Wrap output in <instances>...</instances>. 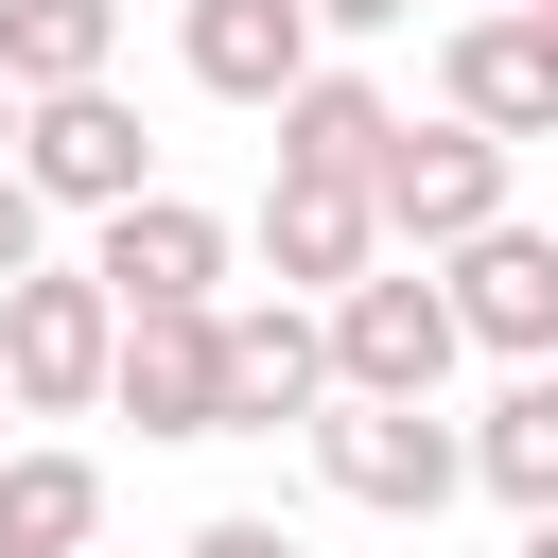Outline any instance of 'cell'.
I'll return each mask as SVG.
<instances>
[{
    "instance_id": "6da1fadb",
    "label": "cell",
    "mask_w": 558,
    "mask_h": 558,
    "mask_svg": "<svg viewBox=\"0 0 558 558\" xmlns=\"http://www.w3.org/2000/svg\"><path fill=\"white\" fill-rule=\"evenodd\" d=\"M314 488H331V506H366V523H436V506L471 488V418L331 384V401H314Z\"/></svg>"
},
{
    "instance_id": "7a4b0ae2",
    "label": "cell",
    "mask_w": 558,
    "mask_h": 558,
    "mask_svg": "<svg viewBox=\"0 0 558 558\" xmlns=\"http://www.w3.org/2000/svg\"><path fill=\"white\" fill-rule=\"evenodd\" d=\"M314 331H331V384H366V401H436L453 366H471V331H453V296H436V262H366V279H331L314 296Z\"/></svg>"
},
{
    "instance_id": "3957f363",
    "label": "cell",
    "mask_w": 558,
    "mask_h": 558,
    "mask_svg": "<svg viewBox=\"0 0 558 558\" xmlns=\"http://www.w3.org/2000/svg\"><path fill=\"white\" fill-rule=\"evenodd\" d=\"M366 209H384V244H401V262H436V244H471V227L506 209V140H488V122H453V105H436V122L401 105V122H384V157H366Z\"/></svg>"
},
{
    "instance_id": "277c9868",
    "label": "cell",
    "mask_w": 558,
    "mask_h": 558,
    "mask_svg": "<svg viewBox=\"0 0 558 558\" xmlns=\"http://www.w3.org/2000/svg\"><path fill=\"white\" fill-rule=\"evenodd\" d=\"M105 349H122V296H105L87 262L0 279V384H17V418H87V401H105Z\"/></svg>"
},
{
    "instance_id": "5b68a950",
    "label": "cell",
    "mask_w": 558,
    "mask_h": 558,
    "mask_svg": "<svg viewBox=\"0 0 558 558\" xmlns=\"http://www.w3.org/2000/svg\"><path fill=\"white\" fill-rule=\"evenodd\" d=\"M436 296H453V331H471L488 366H558V227L488 209L471 244H436Z\"/></svg>"
},
{
    "instance_id": "8992f818",
    "label": "cell",
    "mask_w": 558,
    "mask_h": 558,
    "mask_svg": "<svg viewBox=\"0 0 558 558\" xmlns=\"http://www.w3.org/2000/svg\"><path fill=\"white\" fill-rule=\"evenodd\" d=\"M17 174H35L52 209H122V192H157V140H140V105L87 70V87H35V105H17Z\"/></svg>"
},
{
    "instance_id": "52a82bcc",
    "label": "cell",
    "mask_w": 558,
    "mask_h": 558,
    "mask_svg": "<svg viewBox=\"0 0 558 558\" xmlns=\"http://www.w3.org/2000/svg\"><path fill=\"white\" fill-rule=\"evenodd\" d=\"M87 279H105L122 314H192V296H227V209L122 192V209H87Z\"/></svg>"
},
{
    "instance_id": "ba28073f",
    "label": "cell",
    "mask_w": 558,
    "mask_h": 558,
    "mask_svg": "<svg viewBox=\"0 0 558 558\" xmlns=\"http://www.w3.org/2000/svg\"><path fill=\"white\" fill-rule=\"evenodd\" d=\"M209 349H227V436H279L331 401V331L314 296H209Z\"/></svg>"
},
{
    "instance_id": "9c48e42d",
    "label": "cell",
    "mask_w": 558,
    "mask_h": 558,
    "mask_svg": "<svg viewBox=\"0 0 558 558\" xmlns=\"http://www.w3.org/2000/svg\"><path fill=\"white\" fill-rule=\"evenodd\" d=\"M105 401H122L140 436H227V349H209V296H192V314H122Z\"/></svg>"
},
{
    "instance_id": "30bf717a",
    "label": "cell",
    "mask_w": 558,
    "mask_h": 558,
    "mask_svg": "<svg viewBox=\"0 0 558 558\" xmlns=\"http://www.w3.org/2000/svg\"><path fill=\"white\" fill-rule=\"evenodd\" d=\"M436 105L488 122L506 157L558 140V52H541V17H453V35H436Z\"/></svg>"
},
{
    "instance_id": "8fae6325",
    "label": "cell",
    "mask_w": 558,
    "mask_h": 558,
    "mask_svg": "<svg viewBox=\"0 0 558 558\" xmlns=\"http://www.w3.org/2000/svg\"><path fill=\"white\" fill-rule=\"evenodd\" d=\"M262 262H279V296H331V279H366V262H384V209H366V174H262Z\"/></svg>"
},
{
    "instance_id": "7c38bea8",
    "label": "cell",
    "mask_w": 558,
    "mask_h": 558,
    "mask_svg": "<svg viewBox=\"0 0 558 558\" xmlns=\"http://www.w3.org/2000/svg\"><path fill=\"white\" fill-rule=\"evenodd\" d=\"M174 70H192L209 105H279V87L314 70V0H192V17H174Z\"/></svg>"
},
{
    "instance_id": "4fadbf2b",
    "label": "cell",
    "mask_w": 558,
    "mask_h": 558,
    "mask_svg": "<svg viewBox=\"0 0 558 558\" xmlns=\"http://www.w3.org/2000/svg\"><path fill=\"white\" fill-rule=\"evenodd\" d=\"M262 122H279V174H366V157H384V122H401V105H384V87H366V70H296V87H279V105H262Z\"/></svg>"
},
{
    "instance_id": "5bb4252c",
    "label": "cell",
    "mask_w": 558,
    "mask_h": 558,
    "mask_svg": "<svg viewBox=\"0 0 558 558\" xmlns=\"http://www.w3.org/2000/svg\"><path fill=\"white\" fill-rule=\"evenodd\" d=\"M471 488H488V506H523V523L558 506V366H506V401L471 418Z\"/></svg>"
},
{
    "instance_id": "9a60e30c",
    "label": "cell",
    "mask_w": 558,
    "mask_h": 558,
    "mask_svg": "<svg viewBox=\"0 0 558 558\" xmlns=\"http://www.w3.org/2000/svg\"><path fill=\"white\" fill-rule=\"evenodd\" d=\"M105 541V471L87 453H0V558H87Z\"/></svg>"
},
{
    "instance_id": "2e32d148",
    "label": "cell",
    "mask_w": 558,
    "mask_h": 558,
    "mask_svg": "<svg viewBox=\"0 0 558 558\" xmlns=\"http://www.w3.org/2000/svg\"><path fill=\"white\" fill-rule=\"evenodd\" d=\"M122 52V0H0V87L35 105V87H87Z\"/></svg>"
},
{
    "instance_id": "e0dca14e",
    "label": "cell",
    "mask_w": 558,
    "mask_h": 558,
    "mask_svg": "<svg viewBox=\"0 0 558 558\" xmlns=\"http://www.w3.org/2000/svg\"><path fill=\"white\" fill-rule=\"evenodd\" d=\"M35 262H52V192L0 157V279H35Z\"/></svg>"
},
{
    "instance_id": "ac0fdd59",
    "label": "cell",
    "mask_w": 558,
    "mask_h": 558,
    "mask_svg": "<svg viewBox=\"0 0 558 558\" xmlns=\"http://www.w3.org/2000/svg\"><path fill=\"white\" fill-rule=\"evenodd\" d=\"M174 558H296V523H262V506H209V523H192Z\"/></svg>"
},
{
    "instance_id": "d6986e66",
    "label": "cell",
    "mask_w": 558,
    "mask_h": 558,
    "mask_svg": "<svg viewBox=\"0 0 558 558\" xmlns=\"http://www.w3.org/2000/svg\"><path fill=\"white\" fill-rule=\"evenodd\" d=\"M418 0H314V35H401Z\"/></svg>"
},
{
    "instance_id": "ffe728a7",
    "label": "cell",
    "mask_w": 558,
    "mask_h": 558,
    "mask_svg": "<svg viewBox=\"0 0 558 558\" xmlns=\"http://www.w3.org/2000/svg\"><path fill=\"white\" fill-rule=\"evenodd\" d=\"M523 558H558V506H541V523H523Z\"/></svg>"
},
{
    "instance_id": "44dd1931",
    "label": "cell",
    "mask_w": 558,
    "mask_h": 558,
    "mask_svg": "<svg viewBox=\"0 0 558 558\" xmlns=\"http://www.w3.org/2000/svg\"><path fill=\"white\" fill-rule=\"evenodd\" d=\"M0 157H17V87H0Z\"/></svg>"
},
{
    "instance_id": "7402d4cb",
    "label": "cell",
    "mask_w": 558,
    "mask_h": 558,
    "mask_svg": "<svg viewBox=\"0 0 558 558\" xmlns=\"http://www.w3.org/2000/svg\"><path fill=\"white\" fill-rule=\"evenodd\" d=\"M471 17H541V0H471Z\"/></svg>"
},
{
    "instance_id": "603a6c76",
    "label": "cell",
    "mask_w": 558,
    "mask_h": 558,
    "mask_svg": "<svg viewBox=\"0 0 558 558\" xmlns=\"http://www.w3.org/2000/svg\"><path fill=\"white\" fill-rule=\"evenodd\" d=\"M541 52H558V0H541Z\"/></svg>"
},
{
    "instance_id": "cb8c5ba5",
    "label": "cell",
    "mask_w": 558,
    "mask_h": 558,
    "mask_svg": "<svg viewBox=\"0 0 558 558\" xmlns=\"http://www.w3.org/2000/svg\"><path fill=\"white\" fill-rule=\"evenodd\" d=\"M0 418H17V384H0Z\"/></svg>"
}]
</instances>
